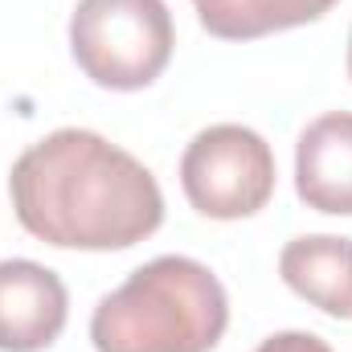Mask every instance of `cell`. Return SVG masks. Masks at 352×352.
Masks as SVG:
<instances>
[{"label":"cell","mask_w":352,"mask_h":352,"mask_svg":"<svg viewBox=\"0 0 352 352\" xmlns=\"http://www.w3.org/2000/svg\"><path fill=\"white\" fill-rule=\"evenodd\" d=\"M16 221L58 250H127L164 221V192L131 152L87 127L25 148L8 173Z\"/></svg>","instance_id":"obj_1"},{"label":"cell","mask_w":352,"mask_h":352,"mask_svg":"<svg viewBox=\"0 0 352 352\" xmlns=\"http://www.w3.org/2000/svg\"><path fill=\"white\" fill-rule=\"evenodd\" d=\"M230 324L221 278L197 258L160 254L98 299L94 352H213Z\"/></svg>","instance_id":"obj_2"},{"label":"cell","mask_w":352,"mask_h":352,"mask_svg":"<svg viewBox=\"0 0 352 352\" xmlns=\"http://www.w3.org/2000/svg\"><path fill=\"white\" fill-rule=\"evenodd\" d=\"M176 29L164 0H78L70 54L102 90H144L173 62Z\"/></svg>","instance_id":"obj_3"},{"label":"cell","mask_w":352,"mask_h":352,"mask_svg":"<svg viewBox=\"0 0 352 352\" xmlns=\"http://www.w3.org/2000/svg\"><path fill=\"white\" fill-rule=\"evenodd\" d=\"M180 188L201 217L242 221L274 197V152L254 127L213 123L180 156Z\"/></svg>","instance_id":"obj_4"},{"label":"cell","mask_w":352,"mask_h":352,"mask_svg":"<svg viewBox=\"0 0 352 352\" xmlns=\"http://www.w3.org/2000/svg\"><path fill=\"white\" fill-rule=\"evenodd\" d=\"M70 316L66 283L33 258L0 263V352L50 349Z\"/></svg>","instance_id":"obj_5"},{"label":"cell","mask_w":352,"mask_h":352,"mask_svg":"<svg viewBox=\"0 0 352 352\" xmlns=\"http://www.w3.org/2000/svg\"><path fill=\"white\" fill-rule=\"evenodd\" d=\"M295 192L307 209L352 217V111H328L295 144Z\"/></svg>","instance_id":"obj_6"},{"label":"cell","mask_w":352,"mask_h":352,"mask_svg":"<svg viewBox=\"0 0 352 352\" xmlns=\"http://www.w3.org/2000/svg\"><path fill=\"white\" fill-rule=\"evenodd\" d=\"M283 283L332 320H352V238L307 234L283 246Z\"/></svg>","instance_id":"obj_7"},{"label":"cell","mask_w":352,"mask_h":352,"mask_svg":"<svg viewBox=\"0 0 352 352\" xmlns=\"http://www.w3.org/2000/svg\"><path fill=\"white\" fill-rule=\"evenodd\" d=\"M336 0H192L205 33L221 41H254L320 21Z\"/></svg>","instance_id":"obj_8"},{"label":"cell","mask_w":352,"mask_h":352,"mask_svg":"<svg viewBox=\"0 0 352 352\" xmlns=\"http://www.w3.org/2000/svg\"><path fill=\"white\" fill-rule=\"evenodd\" d=\"M254 352H332V344L320 340L316 332H274Z\"/></svg>","instance_id":"obj_9"},{"label":"cell","mask_w":352,"mask_h":352,"mask_svg":"<svg viewBox=\"0 0 352 352\" xmlns=\"http://www.w3.org/2000/svg\"><path fill=\"white\" fill-rule=\"evenodd\" d=\"M349 78H352V33H349Z\"/></svg>","instance_id":"obj_10"}]
</instances>
